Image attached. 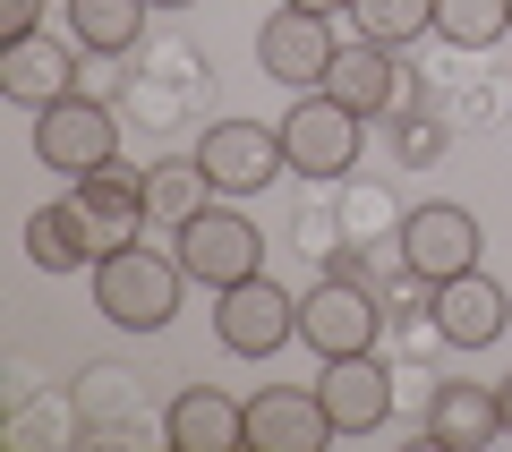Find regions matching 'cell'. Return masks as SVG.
Segmentation results:
<instances>
[{
  "label": "cell",
  "instance_id": "6da1fadb",
  "mask_svg": "<svg viewBox=\"0 0 512 452\" xmlns=\"http://www.w3.org/2000/svg\"><path fill=\"white\" fill-rule=\"evenodd\" d=\"M180 290H188V265L180 248H146V239H128L94 265V316L120 333H163L180 316Z\"/></svg>",
  "mask_w": 512,
  "mask_h": 452
},
{
  "label": "cell",
  "instance_id": "7a4b0ae2",
  "mask_svg": "<svg viewBox=\"0 0 512 452\" xmlns=\"http://www.w3.org/2000/svg\"><path fill=\"white\" fill-rule=\"evenodd\" d=\"M282 163L299 171V180H316V188H333V180H350L359 171V145H367V120L350 103H333L325 86H308L291 111H282Z\"/></svg>",
  "mask_w": 512,
  "mask_h": 452
},
{
  "label": "cell",
  "instance_id": "3957f363",
  "mask_svg": "<svg viewBox=\"0 0 512 452\" xmlns=\"http://www.w3.org/2000/svg\"><path fill=\"white\" fill-rule=\"evenodd\" d=\"M393 325L376 299V282H359V273L325 265V282L299 290V342L316 350V359H350V350H376V333Z\"/></svg>",
  "mask_w": 512,
  "mask_h": 452
},
{
  "label": "cell",
  "instance_id": "277c9868",
  "mask_svg": "<svg viewBox=\"0 0 512 452\" xmlns=\"http://www.w3.org/2000/svg\"><path fill=\"white\" fill-rule=\"evenodd\" d=\"M35 154L60 171V180H94L103 163H120V111L103 94H60V103L35 111Z\"/></svg>",
  "mask_w": 512,
  "mask_h": 452
},
{
  "label": "cell",
  "instance_id": "5b68a950",
  "mask_svg": "<svg viewBox=\"0 0 512 452\" xmlns=\"http://www.w3.org/2000/svg\"><path fill=\"white\" fill-rule=\"evenodd\" d=\"M171 248H180L188 282H205V290H231V282H248V273H265V231L239 214V197H214L197 222H180Z\"/></svg>",
  "mask_w": 512,
  "mask_h": 452
},
{
  "label": "cell",
  "instance_id": "8992f818",
  "mask_svg": "<svg viewBox=\"0 0 512 452\" xmlns=\"http://www.w3.org/2000/svg\"><path fill=\"white\" fill-rule=\"evenodd\" d=\"M214 342L231 359H274L282 342H299V299L274 273H248V282L214 290Z\"/></svg>",
  "mask_w": 512,
  "mask_h": 452
},
{
  "label": "cell",
  "instance_id": "52a82bcc",
  "mask_svg": "<svg viewBox=\"0 0 512 452\" xmlns=\"http://www.w3.org/2000/svg\"><path fill=\"white\" fill-rule=\"evenodd\" d=\"M197 163H205V180H214L222 197H239V205L265 197V188L291 171L282 163V128H265V120H214L197 137Z\"/></svg>",
  "mask_w": 512,
  "mask_h": 452
},
{
  "label": "cell",
  "instance_id": "ba28073f",
  "mask_svg": "<svg viewBox=\"0 0 512 452\" xmlns=\"http://www.w3.org/2000/svg\"><path fill=\"white\" fill-rule=\"evenodd\" d=\"M478 248H487V231H478V214L453 205V197H427V205L402 214V265L419 273V282H453V273H470Z\"/></svg>",
  "mask_w": 512,
  "mask_h": 452
},
{
  "label": "cell",
  "instance_id": "9c48e42d",
  "mask_svg": "<svg viewBox=\"0 0 512 452\" xmlns=\"http://www.w3.org/2000/svg\"><path fill=\"white\" fill-rule=\"evenodd\" d=\"M333 52H342V43H333V18H316V9H291V0H282L265 26H256V69L274 77V86H291V94L325 86Z\"/></svg>",
  "mask_w": 512,
  "mask_h": 452
},
{
  "label": "cell",
  "instance_id": "30bf717a",
  "mask_svg": "<svg viewBox=\"0 0 512 452\" xmlns=\"http://www.w3.org/2000/svg\"><path fill=\"white\" fill-rule=\"evenodd\" d=\"M316 401H325L333 435H376L393 418V367L376 350H350V359H316Z\"/></svg>",
  "mask_w": 512,
  "mask_h": 452
},
{
  "label": "cell",
  "instance_id": "8fae6325",
  "mask_svg": "<svg viewBox=\"0 0 512 452\" xmlns=\"http://www.w3.org/2000/svg\"><path fill=\"white\" fill-rule=\"evenodd\" d=\"M77 77H86V43L77 35H26V43H0V94L26 111L60 103V94H77Z\"/></svg>",
  "mask_w": 512,
  "mask_h": 452
},
{
  "label": "cell",
  "instance_id": "7c38bea8",
  "mask_svg": "<svg viewBox=\"0 0 512 452\" xmlns=\"http://www.w3.org/2000/svg\"><path fill=\"white\" fill-rule=\"evenodd\" d=\"M427 316H436V333L453 350H495L504 342V325H512V299H504V282L495 273H453V282H436L427 290Z\"/></svg>",
  "mask_w": 512,
  "mask_h": 452
},
{
  "label": "cell",
  "instance_id": "4fadbf2b",
  "mask_svg": "<svg viewBox=\"0 0 512 452\" xmlns=\"http://www.w3.org/2000/svg\"><path fill=\"white\" fill-rule=\"evenodd\" d=\"M333 418L316 384H256L248 393V452H325Z\"/></svg>",
  "mask_w": 512,
  "mask_h": 452
},
{
  "label": "cell",
  "instance_id": "5bb4252c",
  "mask_svg": "<svg viewBox=\"0 0 512 452\" xmlns=\"http://www.w3.org/2000/svg\"><path fill=\"white\" fill-rule=\"evenodd\" d=\"M69 418L94 435V444H120V435H137V444H146V393H137V367L94 359L86 376L69 384Z\"/></svg>",
  "mask_w": 512,
  "mask_h": 452
},
{
  "label": "cell",
  "instance_id": "9a60e30c",
  "mask_svg": "<svg viewBox=\"0 0 512 452\" xmlns=\"http://www.w3.org/2000/svg\"><path fill=\"white\" fill-rule=\"evenodd\" d=\"M171 452H248V401H231L222 384H180L163 410Z\"/></svg>",
  "mask_w": 512,
  "mask_h": 452
},
{
  "label": "cell",
  "instance_id": "2e32d148",
  "mask_svg": "<svg viewBox=\"0 0 512 452\" xmlns=\"http://www.w3.org/2000/svg\"><path fill=\"white\" fill-rule=\"evenodd\" d=\"M69 205L86 214L94 248H128V239L146 231V171H128V163H103L94 180H69Z\"/></svg>",
  "mask_w": 512,
  "mask_h": 452
},
{
  "label": "cell",
  "instance_id": "e0dca14e",
  "mask_svg": "<svg viewBox=\"0 0 512 452\" xmlns=\"http://www.w3.org/2000/svg\"><path fill=\"white\" fill-rule=\"evenodd\" d=\"M325 94L333 103H350L359 120H384V111L402 103V52H384V43H342L333 52V69H325Z\"/></svg>",
  "mask_w": 512,
  "mask_h": 452
},
{
  "label": "cell",
  "instance_id": "ac0fdd59",
  "mask_svg": "<svg viewBox=\"0 0 512 452\" xmlns=\"http://www.w3.org/2000/svg\"><path fill=\"white\" fill-rule=\"evenodd\" d=\"M495 435H504L495 384H453V376H436V393H427V444L478 452V444H495Z\"/></svg>",
  "mask_w": 512,
  "mask_h": 452
},
{
  "label": "cell",
  "instance_id": "d6986e66",
  "mask_svg": "<svg viewBox=\"0 0 512 452\" xmlns=\"http://www.w3.org/2000/svg\"><path fill=\"white\" fill-rule=\"evenodd\" d=\"M146 18H154V0H69V35L86 43V60H137Z\"/></svg>",
  "mask_w": 512,
  "mask_h": 452
},
{
  "label": "cell",
  "instance_id": "ffe728a7",
  "mask_svg": "<svg viewBox=\"0 0 512 452\" xmlns=\"http://www.w3.org/2000/svg\"><path fill=\"white\" fill-rule=\"evenodd\" d=\"M26 256H35V273H94V265H103V248H94V231H86L77 205H43V214H26Z\"/></svg>",
  "mask_w": 512,
  "mask_h": 452
},
{
  "label": "cell",
  "instance_id": "44dd1931",
  "mask_svg": "<svg viewBox=\"0 0 512 452\" xmlns=\"http://www.w3.org/2000/svg\"><path fill=\"white\" fill-rule=\"evenodd\" d=\"M214 197H222V188L205 180L197 154H171V163L146 171V222H154V231H180V222H197Z\"/></svg>",
  "mask_w": 512,
  "mask_h": 452
},
{
  "label": "cell",
  "instance_id": "7402d4cb",
  "mask_svg": "<svg viewBox=\"0 0 512 452\" xmlns=\"http://www.w3.org/2000/svg\"><path fill=\"white\" fill-rule=\"evenodd\" d=\"M512 35V0H436V43L444 52H478Z\"/></svg>",
  "mask_w": 512,
  "mask_h": 452
},
{
  "label": "cell",
  "instance_id": "603a6c76",
  "mask_svg": "<svg viewBox=\"0 0 512 452\" xmlns=\"http://www.w3.org/2000/svg\"><path fill=\"white\" fill-rule=\"evenodd\" d=\"M350 26L384 52H402V43L436 35V0H350Z\"/></svg>",
  "mask_w": 512,
  "mask_h": 452
},
{
  "label": "cell",
  "instance_id": "cb8c5ba5",
  "mask_svg": "<svg viewBox=\"0 0 512 452\" xmlns=\"http://www.w3.org/2000/svg\"><path fill=\"white\" fill-rule=\"evenodd\" d=\"M333 197H342V231H350V248L402 239V205H393V188H376V180H333Z\"/></svg>",
  "mask_w": 512,
  "mask_h": 452
},
{
  "label": "cell",
  "instance_id": "d4e9b609",
  "mask_svg": "<svg viewBox=\"0 0 512 452\" xmlns=\"http://www.w3.org/2000/svg\"><path fill=\"white\" fill-rule=\"evenodd\" d=\"M384 137H393V154H402V163H436V154H444V120H436L427 103L384 111Z\"/></svg>",
  "mask_w": 512,
  "mask_h": 452
},
{
  "label": "cell",
  "instance_id": "484cf974",
  "mask_svg": "<svg viewBox=\"0 0 512 452\" xmlns=\"http://www.w3.org/2000/svg\"><path fill=\"white\" fill-rule=\"evenodd\" d=\"M291 239L316 256V265H333V256L350 248V231H342V197H333V205H308V214L291 222Z\"/></svg>",
  "mask_w": 512,
  "mask_h": 452
},
{
  "label": "cell",
  "instance_id": "4316f807",
  "mask_svg": "<svg viewBox=\"0 0 512 452\" xmlns=\"http://www.w3.org/2000/svg\"><path fill=\"white\" fill-rule=\"evenodd\" d=\"M43 35V0H0V43H26Z\"/></svg>",
  "mask_w": 512,
  "mask_h": 452
},
{
  "label": "cell",
  "instance_id": "83f0119b",
  "mask_svg": "<svg viewBox=\"0 0 512 452\" xmlns=\"http://www.w3.org/2000/svg\"><path fill=\"white\" fill-rule=\"evenodd\" d=\"M291 9H316V18H342L350 0H291Z\"/></svg>",
  "mask_w": 512,
  "mask_h": 452
},
{
  "label": "cell",
  "instance_id": "f1b7e54d",
  "mask_svg": "<svg viewBox=\"0 0 512 452\" xmlns=\"http://www.w3.org/2000/svg\"><path fill=\"white\" fill-rule=\"evenodd\" d=\"M495 410H504V435H512V376L495 384Z\"/></svg>",
  "mask_w": 512,
  "mask_h": 452
},
{
  "label": "cell",
  "instance_id": "f546056e",
  "mask_svg": "<svg viewBox=\"0 0 512 452\" xmlns=\"http://www.w3.org/2000/svg\"><path fill=\"white\" fill-rule=\"evenodd\" d=\"M154 9H188V0H154Z\"/></svg>",
  "mask_w": 512,
  "mask_h": 452
}]
</instances>
